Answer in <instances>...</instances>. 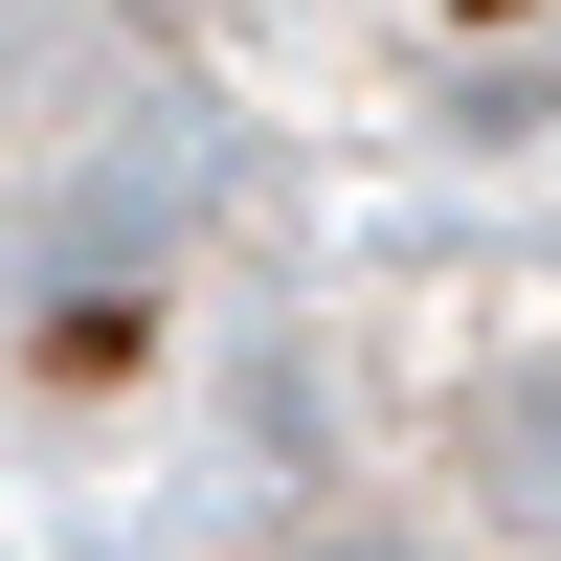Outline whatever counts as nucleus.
Instances as JSON below:
<instances>
[{"label": "nucleus", "mask_w": 561, "mask_h": 561, "mask_svg": "<svg viewBox=\"0 0 561 561\" xmlns=\"http://www.w3.org/2000/svg\"><path fill=\"white\" fill-rule=\"evenodd\" d=\"M472 517H517V539H561V337L472 382Z\"/></svg>", "instance_id": "obj_1"}]
</instances>
